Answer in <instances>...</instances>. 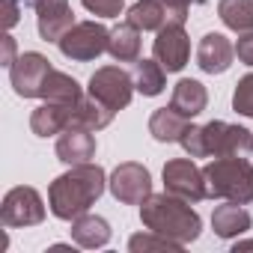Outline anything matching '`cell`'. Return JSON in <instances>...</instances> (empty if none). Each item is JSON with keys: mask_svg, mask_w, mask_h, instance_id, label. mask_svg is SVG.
<instances>
[{"mask_svg": "<svg viewBox=\"0 0 253 253\" xmlns=\"http://www.w3.org/2000/svg\"><path fill=\"white\" fill-rule=\"evenodd\" d=\"M42 98L45 101H81L84 92H81V84L75 78H69L66 72L51 69V75L42 86Z\"/></svg>", "mask_w": 253, "mask_h": 253, "instance_id": "obj_25", "label": "cell"}, {"mask_svg": "<svg viewBox=\"0 0 253 253\" xmlns=\"http://www.w3.org/2000/svg\"><path fill=\"white\" fill-rule=\"evenodd\" d=\"M164 191L173 197H182L188 203H200L206 200V182H203V170L194 164V158H173L164 164Z\"/></svg>", "mask_w": 253, "mask_h": 253, "instance_id": "obj_9", "label": "cell"}, {"mask_svg": "<svg viewBox=\"0 0 253 253\" xmlns=\"http://www.w3.org/2000/svg\"><path fill=\"white\" fill-rule=\"evenodd\" d=\"M140 220L146 229L158 232V235H167L173 241H182V244H191L200 238V229H203V220L200 214L191 209L188 200L182 197H173V194H149L143 203H140Z\"/></svg>", "mask_w": 253, "mask_h": 253, "instance_id": "obj_2", "label": "cell"}, {"mask_svg": "<svg viewBox=\"0 0 253 253\" xmlns=\"http://www.w3.org/2000/svg\"><path fill=\"white\" fill-rule=\"evenodd\" d=\"M206 104H209V92H206V86H203L200 81H194V78H182V81L173 86L170 107L179 110L182 116L194 119V116H200V113L206 110Z\"/></svg>", "mask_w": 253, "mask_h": 253, "instance_id": "obj_17", "label": "cell"}, {"mask_svg": "<svg viewBox=\"0 0 253 253\" xmlns=\"http://www.w3.org/2000/svg\"><path fill=\"white\" fill-rule=\"evenodd\" d=\"M72 238L78 247H86V250L104 247L110 241V223L98 214H81L72 220Z\"/></svg>", "mask_w": 253, "mask_h": 253, "instance_id": "obj_20", "label": "cell"}, {"mask_svg": "<svg viewBox=\"0 0 253 253\" xmlns=\"http://www.w3.org/2000/svg\"><path fill=\"white\" fill-rule=\"evenodd\" d=\"M51 60L39 51H24L12 66H9V81L12 89L21 98H42V86L51 75Z\"/></svg>", "mask_w": 253, "mask_h": 253, "instance_id": "obj_8", "label": "cell"}, {"mask_svg": "<svg viewBox=\"0 0 253 253\" xmlns=\"http://www.w3.org/2000/svg\"><path fill=\"white\" fill-rule=\"evenodd\" d=\"M0 3H3V15H0V21H3V30L9 33V30L18 24L21 9L27 6V0H0Z\"/></svg>", "mask_w": 253, "mask_h": 253, "instance_id": "obj_29", "label": "cell"}, {"mask_svg": "<svg viewBox=\"0 0 253 253\" xmlns=\"http://www.w3.org/2000/svg\"><path fill=\"white\" fill-rule=\"evenodd\" d=\"M185 244L182 241H173L167 235H158V232H140V235H131L128 241V250L131 253H149V250H167V253H179Z\"/></svg>", "mask_w": 253, "mask_h": 253, "instance_id": "obj_26", "label": "cell"}, {"mask_svg": "<svg viewBox=\"0 0 253 253\" xmlns=\"http://www.w3.org/2000/svg\"><path fill=\"white\" fill-rule=\"evenodd\" d=\"M232 250H235V253H241V250H253V241H235Z\"/></svg>", "mask_w": 253, "mask_h": 253, "instance_id": "obj_33", "label": "cell"}, {"mask_svg": "<svg viewBox=\"0 0 253 253\" xmlns=\"http://www.w3.org/2000/svg\"><path fill=\"white\" fill-rule=\"evenodd\" d=\"M134 86L143 95H161L167 86V69L158 60H137L134 63Z\"/></svg>", "mask_w": 253, "mask_h": 253, "instance_id": "obj_23", "label": "cell"}, {"mask_svg": "<svg viewBox=\"0 0 253 253\" xmlns=\"http://www.w3.org/2000/svg\"><path fill=\"white\" fill-rule=\"evenodd\" d=\"M36 9V27L45 42H60L66 30L75 27V12L69 0H33Z\"/></svg>", "mask_w": 253, "mask_h": 253, "instance_id": "obj_12", "label": "cell"}, {"mask_svg": "<svg viewBox=\"0 0 253 253\" xmlns=\"http://www.w3.org/2000/svg\"><path fill=\"white\" fill-rule=\"evenodd\" d=\"M107 188H110V194H113L119 203H125V206H140V203L152 194V176H149V170H146L143 164L125 161V164H119V167L113 170Z\"/></svg>", "mask_w": 253, "mask_h": 253, "instance_id": "obj_10", "label": "cell"}, {"mask_svg": "<svg viewBox=\"0 0 253 253\" xmlns=\"http://www.w3.org/2000/svg\"><path fill=\"white\" fill-rule=\"evenodd\" d=\"M84 9H89L98 18H116L125 6V0H81Z\"/></svg>", "mask_w": 253, "mask_h": 253, "instance_id": "obj_28", "label": "cell"}, {"mask_svg": "<svg viewBox=\"0 0 253 253\" xmlns=\"http://www.w3.org/2000/svg\"><path fill=\"white\" fill-rule=\"evenodd\" d=\"M232 110L241 113V116H253V72L244 75V78L235 84V92H232Z\"/></svg>", "mask_w": 253, "mask_h": 253, "instance_id": "obj_27", "label": "cell"}, {"mask_svg": "<svg viewBox=\"0 0 253 253\" xmlns=\"http://www.w3.org/2000/svg\"><path fill=\"white\" fill-rule=\"evenodd\" d=\"M107 188V176L98 164H75L69 173L57 176L48 188V206L54 211V217L60 220H75L81 214L89 211V206H95V200L104 194Z\"/></svg>", "mask_w": 253, "mask_h": 253, "instance_id": "obj_1", "label": "cell"}, {"mask_svg": "<svg viewBox=\"0 0 253 253\" xmlns=\"http://www.w3.org/2000/svg\"><path fill=\"white\" fill-rule=\"evenodd\" d=\"M75 107H78V101H45V104H39L30 113V128H33V134L36 137L63 134L69 125H72Z\"/></svg>", "mask_w": 253, "mask_h": 253, "instance_id": "obj_13", "label": "cell"}, {"mask_svg": "<svg viewBox=\"0 0 253 253\" xmlns=\"http://www.w3.org/2000/svg\"><path fill=\"white\" fill-rule=\"evenodd\" d=\"M206 197L226 200V203H253V164L244 155L214 158L203 167Z\"/></svg>", "mask_w": 253, "mask_h": 253, "instance_id": "obj_4", "label": "cell"}, {"mask_svg": "<svg viewBox=\"0 0 253 253\" xmlns=\"http://www.w3.org/2000/svg\"><path fill=\"white\" fill-rule=\"evenodd\" d=\"M235 60V45L223 33H206L197 45V66L206 75H223Z\"/></svg>", "mask_w": 253, "mask_h": 253, "instance_id": "obj_14", "label": "cell"}, {"mask_svg": "<svg viewBox=\"0 0 253 253\" xmlns=\"http://www.w3.org/2000/svg\"><path fill=\"white\" fill-rule=\"evenodd\" d=\"M57 158L69 167L86 164L95 158V137L86 128H66L57 140Z\"/></svg>", "mask_w": 253, "mask_h": 253, "instance_id": "obj_15", "label": "cell"}, {"mask_svg": "<svg viewBox=\"0 0 253 253\" xmlns=\"http://www.w3.org/2000/svg\"><path fill=\"white\" fill-rule=\"evenodd\" d=\"M188 125H191V119L182 116L179 110H173V107H158V110L152 113V119H149V134H152L158 143H179L182 134L188 131Z\"/></svg>", "mask_w": 253, "mask_h": 253, "instance_id": "obj_18", "label": "cell"}, {"mask_svg": "<svg viewBox=\"0 0 253 253\" xmlns=\"http://www.w3.org/2000/svg\"><path fill=\"white\" fill-rule=\"evenodd\" d=\"M107 39H110L107 27H101L98 21H81L72 30H66V36L57 45H60L63 57H69L75 63H89L107 51Z\"/></svg>", "mask_w": 253, "mask_h": 253, "instance_id": "obj_6", "label": "cell"}, {"mask_svg": "<svg viewBox=\"0 0 253 253\" xmlns=\"http://www.w3.org/2000/svg\"><path fill=\"white\" fill-rule=\"evenodd\" d=\"M113 122V110L107 104H101L98 98L92 95H84L75 107V116H72V125L69 128H86V131H101Z\"/></svg>", "mask_w": 253, "mask_h": 253, "instance_id": "obj_21", "label": "cell"}, {"mask_svg": "<svg viewBox=\"0 0 253 253\" xmlns=\"http://www.w3.org/2000/svg\"><path fill=\"white\" fill-rule=\"evenodd\" d=\"M250 226H253V217H250V211H247L241 203L217 206L214 214H211V229H214V235H220V238H238V235H244Z\"/></svg>", "mask_w": 253, "mask_h": 253, "instance_id": "obj_16", "label": "cell"}, {"mask_svg": "<svg viewBox=\"0 0 253 253\" xmlns=\"http://www.w3.org/2000/svg\"><path fill=\"white\" fill-rule=\"evenodd\" d=\"M182 149L191 158H226V155H250L253 152V131L229 122H209V125H188L182 134Z\"/></svg>", "mask_w": 253, "mask_h": 253, "instance_id": "obj_3", "label": "cell"}, {"mask_svg": "<svg viewBox=\"0 0 253 253\" xmlns=\"http://www.w3.org/2000/svg\"><path fill=\"white\" fill-rule=\"evenodd\" d=\"M235 57H238V63L253 66V30L238 36V42H235Z\"/></svg>", "mask_w": 253, "mask_h": 253, "instance_id": "obj_30", "label": "cell"}, {"mask_svg": "<svg viewBox=\"0 0 253 253\" xmlns=\"http://www.w3.org/2000/svg\"><path fill=\"white\" fill-rule=\"evenodd\" d=\"M217 15L229 30L250 33L253 30V0H220Z\"/></svg>", "mask_w": 253, "mask_h": 253, "instance_id": "obj_24", "label": "cell"}, {"mask_svg": "<svg viewBox=\"0 0 253 253\" xmlns=\"http://www.w3.org/2000/svg\"><path fill=\"white\" fill-rule=\"evenodd\" d=\"M89 95L98 98L101 104H107L113 113L128 107L131 104V95H134V78L119 69V66H104V69H95V75L89 78Z\"/></svg>", "mask_w": 253, "mask_h": 253, "instance_id": "obj_5", "label": "cell"}, {"mask_svg": "<svg viewBox=\"0 0 253 253\" xmlns=\"http://www.w3.org/2000/svg\"><path fill=\"white\" fill-rule=\"evenodd\" d=\"M45 220V203L39 197L36 188L30 185H18L3 197L0 206V223L3 226H36Z\"/></svg>", "mask_w": 253, "mask_h": 253, "instance_id": "obj_7", "label": "cell"}, {"mask_svg": "<svg viewBox=\"0 0 253 253\" xmlns=\"http://www.w3.org/2000/svg\"><path fill=\"white\" fill-rule=\"evenodd\" d=\"M107 54L116 63H137L140 60V30L131 21L113 27L107 39Z\"/></svg>", "mask_w": 253, "mask_h": 253, "instance_id": "obj_19", "label": "cell"}, {"mask_svg": "<svg viewBox=\"0 0 253 253\" xmlns=\"http://www.w3.org/2000/svg\"><path fill=\"white\" fill-rule=\"evenodd\" d=\"M167 9H170V21L185 24L188 21V9H191V0H164Z\"/></svg>", "mask_w": 253, "mask_h": 253, "instance_id": "obj_31", "label": "cell"}, {"mask_svg": "<svg viewBox=\"0 0 253 253\" xmlns=\"http://www.w3.org/2000/svg\"><path fill=\"white\" fill-rule=\"evenodd\" d=\"M0 42H3V48H0V63H3V66H12L18 57H15V39L9 36V33H3V39H0Z\"/></svg>", "mask_w": 253, "mask_h": 253, "instance_id": "obj_32", "label": "cell"}, {"mask_svg": "<svg viewBox=\"0 0 253 253\" xmlns=\"http://www.w3.org/2000/svg\"><path fill=\"white\" fill-rule=\"evenodd\" d=\"M128 21L137 30H161L164 24H170V9L164 0H137L128 9Z\"/></svg>", "mask_w": 253, "mask_h": 253, "instance_id": "obj_22", "label": "cell"}, {"mask_svg": "<svg viewBox=\"0 0 253 253\" xmlns=\"http://www.w3.org/2000/svg\"><path fill=\"white\" fill-rule=\"evenodd\" d=\"M152 54L155 60L167 69V72H182L188 66V57H191V39L185 33V24H164L158 30V39L152 45Z\"/></svg>", "mask_w": 253, "mask_h": 253, "instance_id": "obj_11", "label": "cell"}]
</instances>
